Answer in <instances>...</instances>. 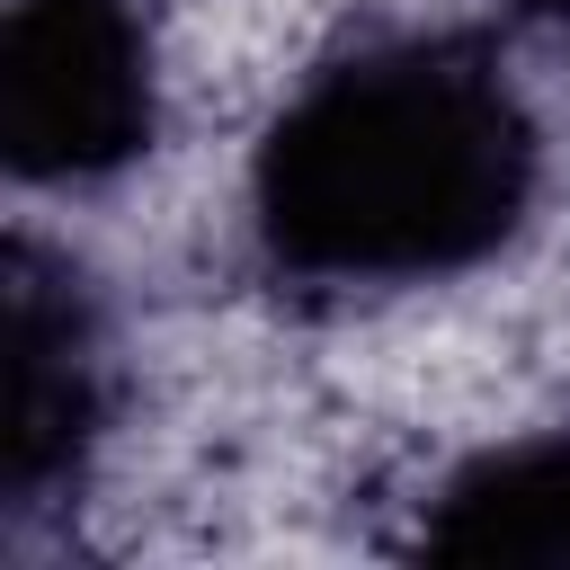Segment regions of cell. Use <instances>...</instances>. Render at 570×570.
Instances as JSON below:
<instances>
[{
  "instance_id": "4",
  "label": "cell",
  "mask_w": 570,
  "mask_h": 570,
  "mask_svg": "<svg viewBox=\"0 0 570 570\" xmlns=\"http://www.w3.org/2000/svg\"><path fill=\"white\" fill-rule=\"evenodd\" d=\"M428 561H472V570H570V436H517L472 454L419 525Z\"/></svg>"
},
{
  "instance_id": "2",
  "label": "cell",
  "mask_w": 570,
  "mask_h": 570,
  "mask_svg": "<svg viewBox=\"0 0 570 570\" xmlns=\"http://www.w3.org/2000/svg\"><path fill=\"white\" fill-rule=\"evenodd\" d=\"M160 89L125 0H18L0 18V160L27 187H98L151 151Z\"/></svg>"
},
{
  "instance_id": "5",
  "label": "cell",
  "mask_w": 570,
  "mask_h": 570,
  "mask_svg": "<svg viewBox=\"0 0 570 570\" xmlns=\"http://www.w3.org/2000/svg\"><path fill=\"white\" fill-rule=\"evenodd\" d=\"M517 9H534V18H570V0H517Z\"/></svg>"
},
{
  "instance_id": "3",
  "label": "cell",
  "mask_w": 570,
  "mask_h": 570,
  "mask_svg": "<svg viewBox=\"0 0 570 570\" xmlns=\"http://www.w3.org/2000/svg\"><path fill=\"white\" fill-rule=\"evenodd\" d=\"M107 419V356L89 285L45 258L36 240L9 249V436H0V490L9 508H45L80 472Z\"/></svg>"
},
{
  "instance_id": "1",
  "label": "cell",
  "mask_w": 570,
  "mask_h": 570,
  "mask_svg": "<svg viewBox=\"0 0 570 570\" xmlns=\"http://www.w3.org/2000/svg\"><path fill=\"white\" fill-rule=\"evenodd\" d=\"M534 116L463 36H383L321 62L267 125L249 214L303 285H428L517 240Z\"/></svg>"
}]
</instances>
